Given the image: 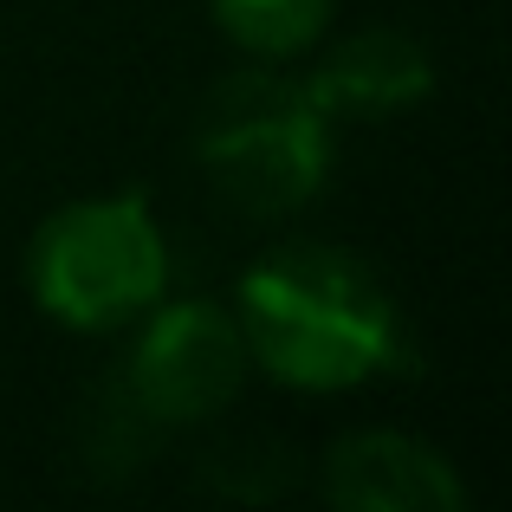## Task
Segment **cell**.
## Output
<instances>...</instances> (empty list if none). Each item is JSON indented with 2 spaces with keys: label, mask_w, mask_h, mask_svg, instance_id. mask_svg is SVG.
<instances>
[{
  "label": "cell",
  "mask_w": 512,
  "mask_h": 512,
  "mask_svg": "<svg viewBox=\"0 0 512 512\" xmlns=\"http://www.w3.org/2000/svg\"><path fill=\"white\" fill-rule=\"evenodd\" d=\"M305 91L318 98L325 117H389V111H415L435 91V65L409 33H357L338 52L318 59V72L305 78Z\"/></svg>",
  "instance_id": "cell-6"
},
{
  "label": "cell",
  "mask_w": 512,
  "mask_h": 512,
  "mask_svg": "<svg viewBox=\"0 0 512 512\" xmlns=\"http://www.w3.org/2000/svg\"><path fill=\"white\" fill-rule=\"evenodd\" d=\"M325 493L344 512H454L467 500L461 474L415 435H344L325 461Z\"/></svg>",
  "instance_id": "cell-5"
},
{
  "label": "cell",
  "mask_w": 512,
  "mask_h": 512,
  "mask_svg": "<svg viewBox=\"0 0 512 512\" xmlns=\"http://www.w3.org/2000/svg\"><path fill=\"white\" fill-rule=\"evenodd\" d=\"M240 338L299 389H350L415 363L383 279L338 247H286L253 266L240 279Z\"/></svg>",
  "instance_id": "cell-1"
},
{
  "label": "cell",
  "mask_w": 512,
  "mask_h": 512,
  "mask_svg": "<svg viewBox=\"0 0 512 512\" xmlns=\"http://www.w3.org/2000/svg\"><path fill=\"white\" fill-rule=\"evenodd\" d=\"M253 350L240 338V325L208 299L169 305L143 325L137 350L124 363V402L156 428H182V422H208L247 383Z\"/></svg>",
  "instance_id": "cell-4"
},
{
  "label": "cell",
  "mask_w": 512,
  "mask_h": 512,
  "mask_svg": "<svg viewBox=\"0 0 512 512\" xmlns=\"http://www.w3.org/2000/svg\"><path fill=\"white\" fill-rule=\"evenodd\" d=\"M33 299L72 331H111L143 318L163 299L169 253L156 234L143 195L111 201H72L33 234L26 253Z\"/></svg>",
  "instance_id": "cell-3"
},
{
  "label": "cell",
  "mask_w": 512,
  "mask_h": 512,
  "mask_svg": "<svg viewBox=\"0 0 512 512\" xmlns=\"http://www.w3.org/2000/svg\"><path fill=\"white\" fill-rule=\"evenodd\" d=\"M214 20L240 46L266 52V59H286V52H305L325 33L331 0H214Z\"/></svg>",
  "instance_id": "cell-7"
},
{
  "label": "cell",
  "mask_w": 512,
  "mask_h": 512,
  "mask_svg": "<svg viewBox=\"0 0 512 512\" xmlns=\"http://www.w3.org/2000/svg\"><path fill=\"white\" fill-rule=\"evenodd\" d=\"M195 163L240 214H292L325 188L331 117L299 78L234 72L214 85L195 124Z\"/></svg>",
  "instance_id": "cell-2"
}]
</instances>
